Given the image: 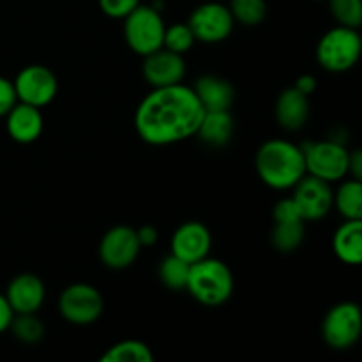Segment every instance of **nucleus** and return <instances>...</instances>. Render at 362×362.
<instances>
[{"label": "nucleus", "mask_w": 362, "mask_h": 362, "mask_svg": "<svg viewBox=\"0 0 362 362\" xmlns=\"http://www.w3.org/2000/svg\"><path fill=\"white\" fill-rule=\"evenodd\" d=\"M318 2H320V0H318Z\"/></svg>", "instance_id": "nucleus-36"}, {"label": "nucleus", "mask_w": 362, "mask_h": 362, "mask_svg": "<svg viewBox=\"0 0 362 362\" xmlns=\"http://www.w3.org/2000/svg\"><path fill=\"white\" fill-rule=\"evenodd\" d=\"M13 317H14L13 308H11L9 303H7L6 296L0 293V334L9 331V325L11 322H13Z\"/></svg>", "instance_id": "nucleus-33"}, {"label": "nucleus", "mask_w": 362, "mask_h": 362, "mask_svg": "<svg viewBox=\"0 0 362 362\" xmlns=\"http://www.w3.org/2000/svg\"><path fill=\"white\" fill-rule=\"evenodd\" d=\"M138 6H140V0H99L103 13L113 20H124Z\"/></svg>", "instance_id": "nucleus-29"}, {"label": "nucleus", "mask_w": 362, "mask_h": 362, "mask_svg": "<svg viewBox=\"0 0 362 362\" xmlns=\"http://www.w3.org/2000/svg\"><path fill=\"white\" fill-rule=\"evenodd\" d=\"M140 250L136 230L126 225H117L103 235L99 243V258L105 267L122 271L136 262Z\"/></svg>", "instance_id": "nucleus-11"}, {"label": "nucleus", "mask_w": 362, "mask_h": 362, "mask_svg": "<svg viewBox=\"0 0 362 362\" xmlns=\"http://www.w3.org/2000/svg\"><path fill=\"white\" fill-rule=\"evenodd\" d=\"M136 237L140 240V246L141 247H147V246H154L159 239V233L156 230V226L152 225H144L136 230Z\"/></svg>", "instance_id": "nucleus-32"}, {"label": "nucleus", "mask_w": 362, "mask_h": 362, "mask_svg": "<svg viewBox=\"0 0 362 362\" xmlns=\"http://www.w3.org/2000/svg\"><path fill=\"white\" fill-rule=\"evenodd\" d=\"M193 90L205 112L230 110L235 99V88L232 87V83L216 74H204L198 78L194 81Z\"/></svg>", "instance_id": "nucleus-18"}, {"label": "nucleus", "mask_w": 362, "mask_h": 362, "mask_svg": "<svg viewBox=\"0 0 362 362\" xmlns=\"http://www.w3.org/2000/svg\"><path fill=\"white\" fill-rule=\"evenodd\" d=\"M13 87L18 101L35 106V108H42L55 99L57 92H59V81L49 67L32 64V66L23 67L16 74Z\"/></svg>", "instance_id": "nucleus-9"}, {"label": "nucleus", "mask_w": 362, "mask_h": 362, "mask_svg": "<svg viewBox=\"0 0 362 362\" xmlns=\"http://www.w3.org/2000/svg\"><path fill=\"white\" fill-rule=\"evenodd\" d=\"M332 250L339 262L361 265L362 262V219H345L332 237Z\"/></svg>", "instance_id": "nucleus-20"}, {"label": "nucleus", "mask_w": 362, "mask_h": 362, "mask_svg": "<svg viewBox=\"0 0 362 362\" xmlns=\"http://www.w3.org/2000/svg\"><path fill=\"white\" fill-rule=\"evenodd\" d=\"M317 85H318L317 78H315L313 74H303V76L297 78V81L293 87H296L300 94H304L310 98V95L317 90Z\"/></svg>", "instance_id": "nucleus-34"}, {"label": "nucleus", "mask_w": 362, "mask_h": 362, "mask_svg": "<svg viewBox=\"0 0 362 362\" xmlns=\"http://www.w3.org/2000/svg\"><path fill=\"white\" fill-rule=\"evenodd\" d=\"M154 354L140 339H124L110 346L101 362H152Z\"/></svg>", "instance_id": "nucleus-22"}, {"label": "nucleus", "mask_w": 362, "mask_h": 362, "mask_svg": "<svg viewBox=\"0 0 362 362\" xmlns=\"http://www.w3.org/2000/svg\"><path fill=\"white\" fill-rule=\"evenodd\" d=\"M205 110L193 87L184 83L152 88L138 105L134 127L145 144L163 147L197 134Z\"/></svg>", "instance_id": "nucleus-1"}, {"label": "nucleus", "mask_w": 362, "mask_h": 362, "mask_svg": "<svg viewBox=\"0 0 362 362\" xmlns=\"http://www.w3.org/2000/svg\"><path fill=\"white\" fill-rule=\"evenodd\" d=\"M349 175L357 180L362 179V154L359 148L349 154Z\"/></svg>", "instance_id": "nucleus-35"}, {"label": "nucleus", "mask_w": 362, "mask_h": 362, "mask_svg": "<svg viewBox=\"0 0 362 362\" xmlns=\"http://www.w3.org/2000/svg\"><path fill=\"white\" fill-rule=\"evenodd\" d=\"M274 115L279 127L290 133L303 129L310 119V98L300 94L296 87H288L278 95Z\"/></svg>", "instance_id": "nucleus-17"}, {"label": "nucleus", "mask_w": 362, "mask_h": 362, "mask_svg": "<svg viewBox=\"0 0 362 362\" xmlns=\"http://www.w3.org/2000/svg\"><path fill=\"white\" fill-rule=\"evenodd\" d=\"M165 20L154 6H138L124 18V37L136 55H148L163 48Z\"/></svg>", "instance_id": "nucleus-6"}, {"label": "nucleus", "mask_w": 362, "mask_h": 362, "mask_svg": "<svg viewBox=\"0 0 362 362\" xmlns=\"http://www.w3.org/2000/svg\"><path fill=\"white\" fill-rule=\"evenodd\" d=\"M292 189V198L304 221H320L331 212L334 193L325 180L306 173Z\"/></svg>", "instance_id": "nucleus-12"}, {"label": "nucleus", "mask_w": 362, "mask_h": 362, "mask_svg": "<svg viewBox=\"0 0 362 362\" xmlns=\"http://www.w3.org/2000/svg\"><path fill=\"white\" fill-rule=\"evenodd\" d=\"M361 52L362 41L357 28L338 25L320 37L317 60L329 73H345L359 62Z\"/></svg>", "instance_id": "nucleus-4"}, {"label": "nucleus", "mask_w": 362, "mask_h": 362, "mask_svg": "<svg viewBox=\"0 0 362 362\" xmlns=\"http://www.w3.org/2000/svg\"><path fill=\"white\" fill-rule=\"evenodd\" d=\"M197 42L193 32H191L187 23H175L165 28V37H163V48L170 49L173 53H184L189 52L193 45Z\"/></svg>", "instance_id": "nucleus-28"}, {"label": "nucleus", "mask_w": 362, "mask_h": 362, "mask_svg": "<svg viewBox=\"0 0 362 362\" xmlns=\"http://www.w3.org/2000/svg\"><path fill=\"white\" fill-rule=\"evenodd\" d=\"M194 39L205 45H216L230 37L233 30L232 13L226 6L219 2H205L198 6L187 20Z\"/></svg>", "instance_id": "nucleus-10"}, {"label": "nucleus", "mask_w": 362, "mask_h": 362, "mask_svg": "<svg viewBox=\"0 0 362 362\" xmlns=\"http://www.w3.org/2000/svg\"><path fill=\"white\" fill-rule=\"evenodd\" d=\"M362 332L361 306L352 300L338 303L327 311L322 322L324 341L332 350H349L359 341Z\"/></svg>", "instance_id": "nucleus-7"}, {"label": "nucleus", "mask_w": 362, "mask_h": 362, "mask_svg": "<svg viewBox=\"0 0 362 362\" xmlns=\"http://www.w3.org/2000/svg\"><path fill=\"white\" fill-rule=\"evenodd\" d=\"M233 274L225 262L205 257L189 267L186 290L197 303L207 308L223 306L232 297Z\"/></svg>", "instance_id": "nucleus-3"}, {"label": "nucleus", "mask_w": 362, "mask_h": 362, "mask_svg": "<svg viewBox=\"0 0 362 362\" xmlns=\"http://www.w3.org/2000/svg\"><path fill=\"white\" fill-rule=\"evenodd\" d=\"M339 214L345 219H362V182L349 179L334 193V202Z\"/></svg>", "instance_id": "nucleus-21"}, {"label": "nucleus", "mask_w": 362, "mask_h": 362, "mask_svg": "<svg viewBox=\"0 0 362 362\" xmlns=\"http://www.w3.org/2000/svg\"><path fill=\"white\" fill-rule=\"evenodd\" d=\"M141 73L152 88L170 87V85L182 83L186 76V62L179 53L159 48L144 57Z\"/></svg>", "instance_id": "nucleus-13"}, {"label": "nucleus", "mask_w": 362, "mask_h": 362, "mask_svg": "<svg viewBox=\"0 0 362 362\" xmlns=\"http://www.w3.org/2000/svg\"><path fill=\"white\" fill-rule=\"evenodd\" d=\"M233 129L235 124L230 115V110H212L204 113L194 136L200 138L202 144L209 147H225L232 140Z\"/></svg>", "instance_id": "nucleus-19"}, {"label": "nucleus", "mask_w": 362, "mask_h": 362, "mask_svg": "<svg viewBox=\"0 0 362 362\" xmlns=\"http://www.w3.org/2000/svg\"><path fill=\"white\" fill-rule=\"evenodd\" d=\"M6 299L13 308L14 315L21 313H37L45 303V283L41 278L30 272L14 276L6 288Z\"/></svg>", "instance_id": "nucleus-15"}, {"label": "nucleus", "mask_w": 362, "mask_h": 362, "mask_svg": "<svg viewBox=\"0 0 362 362\" xmlns=\"http://www.w3.org/2000/svg\"><path fill=\"white\" fill-rule=\"evenodd\" d=\"M105 300L95 286L87 283H74L62 290L59 296V313L73 325H90L99 320Z\"/></svg>", "instance_id": "nucleus-8"}, {"label": "nucleus", "mask_w": 362, "mask_h": 362, "mask_svg": "<svg viewBox=\"0 0 362 362\" xmlns=\"http://www.w3.org/2000/svg\"><path fill=\"white\" fill-rule=\"evenodd\" d=\"M9 331L13 332L18 341L25 343V345H34V343L41 341L45 336V325L35 317V313H21L14 315Z\"/></svg>", "instance_id": "nucleus-26"}, {"label": "nucleus", "mask_w": 362, "mask_h": 362, "mask_svg": "<svg viewBox=\"0 0 362 362\" xmlns=\"http://www.w3.org/2000/svg\"><path fill=\"white\" fill-rule=\"evenodd\" d=\"M189 267L191 264H187V262L180 260L179 257L170 253L168 257L163 258L161 264H159L158 276L166 288L179 292V290H186Z\"/></svg>", "instance_id": "nucleus-24"}, {"label": "nucleus", "mask_w": 362, "mask_h": 362, "mask_svg": "<svg viewBox=\"0 0 362 362\" xmlns=\"http://www.w3.org/2000/svg\"><path fill=\"white\" fill-rule=\"evenodd\" d=\"M18 103L16 92H14L13 81L6 76H0V119L7 115L11 108Z\"/></svg>", "instance_id": "nucleus-31"}, {"label": "nucleus", "mask_w": 362, "mask_h": 362, "mask_svg": "<svg viewBox=\"0 0 362 362\" xmlns=\"http://www.w3.org/2000/svg\"><path fill=\"white\" fill-rule=\"evenodd\" d=\"M272 219L274 221H304L292 197L281 198L274 205V209H272Z\"/></svg>", "instance_id": "nucleus-30"}, {"label": "nucleus", "mask_w": 362, "mask_h": 362, "mask_svg": "<svg viewBox=\"0 0 362 362\" xmlns=\"http://www.w3.org/2000/svg\"><path fill=\"white\" fill-rule=\"evenodd\" d=\"M212 247L211 230L200 221H186L173 232L170 240V253L187 264L209 257Z\"/></svg>", "instance_id": "nucleus-14"}, {"label": "nucleus", "mask_w": 362, "mask_h": 362, "mask_svg": "<svg viewBox=\"0 0 362 362\" xmlns=\"http://www.w3.org/2000/svg\"><path fill=\"white\" fill-rule=\"evenodd\" d=\"M304 240V221H274L271 244L279 253H292Z\"/></svg>", "instance_id": "nucleus-23"}, {"label": "nucleus", "mask_w": 362, "mask_h": 362, "mask_svg": "<svg viewBox=\"0 0 362 362\" xmlns=\"http://www.w3.org/2000/svg\"><path fill=\"white\" fill-rule=\"evenodd\" d=\"M228 9L233 20L244 27H257L267 16L265 0H230Z\"/></svg>", "instance_id": "nucleus-25"}, {"label": "nucleus", "mask_w": 362, "mask_h": 362, "mask_svg": "<svg viewBox=\"0 0 362 362\" xmlns=\"http://www.w3.org/2000/svg\"><path fill=\"white\" fill-rule=\"evenodd\" d=\"M308 175L318 177L325 182H339L349 175V154L345 144L329 138L320 141H304L300 145Z\"/></svg>", "instance_id": "nucleus-5"}, {"label": "nucleus", "mask_w": 362, "mask_h": 362, "mask_svg": "<svg viewBox=\"0 0 362 362\" xmlns=\"http://www.w3.org/2000/svg\"><path fill=\"white\" fill-rule=\"evenodd\" d=\"M332 18L338 25L359 28L362 23V0H327Z\"/></svg>", "instance_id": "nucleus-27"}, {"label": "nucleus", "mask_w": 362, "mask_h": 362, "mask_svg": "<svg viewBox=\"0 0 362 362\" xmlns=\"http://www.w3.org/2000/svg\"><path fill=\"white\" fill-rule=\"evenodd\" d=\"M4 119H6V129L9 136L21 145L34 144L41 136L42 127H45L41 108L20 101L7 112Z\"/></svg>", "instance_id": "nucleus-16"}, {"label": "nucleus", "mask_w": 362, "mask_h": 362, "mask_svg": "<svg viewBox=\"0 0 362 362\" xmlns=\"http://www.w3.org/2000/svg\"><path fill=\"white\" fill-rule=\"evenodd\" d=\"M255 168L265 186L278 191L292 189L306 175V163L300 145L281 138L267 140L258 147Z\"/></svg>", "instance_id": "nucleus-2"}]
</instances>
